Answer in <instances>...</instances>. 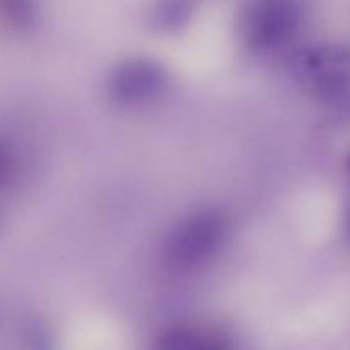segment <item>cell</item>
<instances>
[{"label": "cell", "mask_w": 350, "mask_h": 350, "mask_svg": "<svg viewBox=\"0 0 350 350\" xmlns=\"http://www.w3.org/2000/svg\"><path fill=\"white\" fill-rule=\"evenodd\" d=\"M229 222L224 212L204 207L181 219L166 238L164 255L176 269L191 270L205 265L221 250Z\"/></svg>", "instance_id": "obj_1"}, {"label": "cell", "mask_w": 350, "mask_h": 350, "mask_svg": "<svg viewBox=\"0 0 350 350\" xmlns=\"http://www.w3.org/2000/svg\"><path fill=\"white\" fill-rule=\"evenodd\" d=\"M304 19V0H252L241 14L239 33L253 50H277L297 36Z\"/></svg>", "instance_id": "obj_2"}, {"label": "cell", "mask_w": 350, "mask_h": 350, "mask_svg": "<svg viewBox=\"0 0 350 350\" xmlns=\"http://www.w3.org/2000/svg\"><path fill=\"white\" fill-rule=\"evenodd\" d=\"M301 84L321 101L350 99V46L320 44L308 48L296 58Z\"/></svg>", "instance_id": "obj_3"}, {"label": "cell", "mask_w": 350, "mask_h": 350, "mask_svg": "<svg viewBox=\"0 0 350 350\" xmlns=\"http://www.w3.org/2000/svg\"><path fill=\"white\" fill-rule=\"evenodd\" d=\"M167 85V72L150 58L122 62L109 77L108 89L120 105L137 106L156 99Z\"/></svg>", "instance_id": "obj_4"}, {"label": "cell", "mask_w": 350, "mask_h": 350, "mask_svg": "<svg viewBox=\"0 0 350 350\" xmlns=\"http://www.w3.org/2000/svg\"><path fill=\"white\" fill-rule=\"evenodd\" d=\"M229 335L208 325L180 323L166 328L157 337V347L167 350H221L231 345Z\"/></svg>", "instance_id": "obj_5"}, {"label": "cell", "mask_w": 350, "mask_h": 350, "mask_svg": "<svg viewBox=\"0 0 350 350\" xmlns=\"http://www.w3.org/2000/svg\"><path fill=\"white\" fill-rule=\"evenodd\" d=\"M34 16L33 0H0V19L14 31H26L33 26Z\"/></svg>", "instance_id": "obj_6"}, {"label": "cell", "mask_w": 350, "mask_h": 350, "mask_svg": "<svg viewBox=\"0 0 350 350\" xmlns=\"http://www.w3.org/2000/svg\"><path fill=\"white\" fill-rule=\"evenodd\" d=\"M17 174V157L12 146L0 135V191L14 183Z\"/></svg>", "instance_id": "obj_7"}, {"label": "cell", "mask_w": 350, "mask_h": 350, "mask_svg": "<svg viewBox=\"0 0 350 350\" xmlns=\"http://www.w3.org/2000/svg\"><path fill=\"white\" fill-rule=\"evenodd\" d=\"M345 228H347V232L350 234V208L347 212V219H345Z\"/></svg>", "instance_id": "obj_8"}, {"label": "cell", "mask_w": 350, "mask_h": 350, "mask_svg": "<svg viewBox=\"0 0 350 350\" xmlns=\"http://www.w3.org/2000/svg\"><path fill=\"white\" fill-rule=\"evenodd\" d=\"M347 170H349V173H350V156H349V159H347Z\"/></svg>", "instance_id": "obj_9"}]
</instances>
